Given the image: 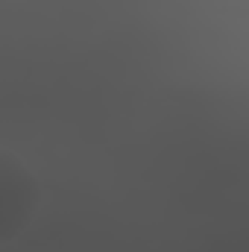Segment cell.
I'll return each instance as SVG.
<instances>
[{
    "label": "cell",
    "mask_w": 249,
    "mask_h": 252,
    "mask_svg": "<svg viewBox=\"0 0 249 252\" xmlns=\"http://www.w3.org/2000/svg\"><path fill=\"white\" fill-rule=\"evenodd\" d=\"M41 188L32 170L12 153L0 150V244L18 238L38 208Z\"/></svg>",
    "instance_id": "cell-1"
}]
</instances>
